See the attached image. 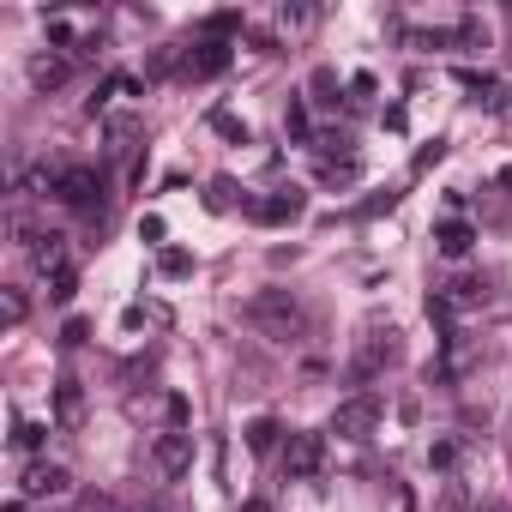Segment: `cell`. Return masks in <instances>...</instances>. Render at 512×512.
<instances>
[{"label":"cell","instance_id":"cell-1","mask_svg":"<svg viewBox=\"0 0 512 512\" xmlns=\"http://www.w3.org/2000/svg\"><path fill=\"white\" fill-rule=\"evenodd\" d=\"M398 350H404V344H398V326L374 314V320L362 326V338H356V356H350V380H356V386L380 380V374L398 362Z\"/></svg>","mask_w":512,"mask_h":512},{"label":"cell","instance_id":"cell-2","mask_svg":"<svg viewBox=\"0 0 512 512\" xmlns=\"http://www.w3.org/2000/svg\"><path fill=\"white\" fill-rule=\"evenodd\" d=\"M247 320L260 326L266 338H278V344H296L308 332V314H302V302L290 290H260V296L247 302Z\"/></svg>","mask_w":512,"mask_h":512},{"label":"cell","instance_id":"cell-3","mask_svg":"<svg viewBox=\"0 0 512 512\" xmlns=\"http://www.w3.org/2000/svg\"><path fill=\"white\" fill-rule=\"evenodd\" d=\"M61 205H73V211H85V217H97L103 211V175L91 169V163H67V169H55V187H49Z\"/></svg>","mask_w":512,"mask_h":512},{"label":"cell","instance_id":"cell-4","mask_svg":"<svg viewBox=\"0 0 512 512\" xmlns=\"http://www.w3.org/2000/svg\"><path fill=\"white\" fill-rule=\"evenodd\" d=\"M374 428H380V398H344L338 410H332V434L338 440H374Z\"/></svg>","mask_w":512,"mask_h":512},{"label":"cell","instance_id":"cell-5","mask_svg":"<svg viewBox=\"0 0 512 512\" xmlns=\"http://www.w3.org/2000/svg\"><path fill=\"white\" fill-rule=\"evenodd\" d=\"M284 470H290L296 482H314V476L326 470V434H290V440H284Z\"/></svg>","mask_w":512,"mask_h":512},{"label":"cell","instance_id":"cell-6","mask_svg":"<svg viewBox=\"0 0 512 512\" xmlns=\"http://www.w3.org/2000/svg\"><path fill=\"white\" fill-rule=\"evenodd\" d=\"M151 464H157V476L163 482H181L187 470H193V434H157V446H151Z\"/></svg>","mask_w":512,"mask_h":512},{"label":"cell","instance_id":"cell-7","mask_svg":"<svg viewBox=\"0 0 512 512\" xmlns=\"http://www.w3.org/2000/svg\"><path fill=\"white\" fill-rule=\"evenodd\" d=\"M308 211V193L302 187H278V193H266V199H253V223H266V229H284V223H296Z\"/></svg>","mask_w":512,"mask_h":512},{"label":"cell","instance_id":"cell-8","mask_svg":"<svg viewBox=\"0 0 512 512\" xmlns=\"http://www.w3.org/2000/svg\"><path fill=\"white\" fill-rule=\"evenodd\" d=\"M19 494H25V500H55V494H73V470H67V464H25Z\"/></svg>","mask_w":512,"mask_h":512},{"label":"cell","instance_id":"cell-9","mask_svg":"<svg viewBox=\"0 0 512 512\" xmlns=\"http://www.w3.org/2000/svg\"><path fill=\"white\" fill-rule=\"evenodd\" d=\"M229 61H235V55H229V43L199 37V43L181 55V73H187V79H217V73H229Z\"/></svg>","mask_w":512,"mask_h":512},{"label":"cell","instance_id":"cell-10","mask_svg":"<svg viewBox=\"0 0 512 512\" xmlns=\"http://www.w3.org/2000/svg\"><path fill=\"white\" fill-rule=\"evenodd\" d=\"M434 247L446 253V260H464V253L476 247V229L464 217H446V223H434Z\"/></svg>","mask_w":512,"mask_h":512},{"label":"cell","instance_id":"cell-11","mask_svg":"<svg viewBox=\"0 0 512 512\" xmlns=\"http://www.w3.org/2000/svg\"><path fill=\"white\" fill-rule=\"evenodd\" d=\"M55 422L61 428H79L85 422V386L67 374V380H55Z\"/></svg>","mask_w":512,"mask_h":512},{"label":"cell","instance_id":"cell-12","mask_svg":"<svg viewBox=\"0 0 512 512\" xmlns=\"http://www.w3.org/2000/svg\"><path fill=\"white\" fill-rule=\"evenodd\" d=\"M67 79H73V61H67V55H37V61H31V85H37V91H61Z\"/></svg>","mask_w":512,"mask_h":512},{"label":"cell","instance_id":"cell-13","mask_svg":"<svg viewBox=\"0 0 512 512\" xmlns=\"http://www.w3.org/2000/svg\"><path fill=\"white\" fill-rule=\"evenodd\" d=\"M278 434H284V428H278L272 416H253V422H247V452H272Z\"/></svg>","mask_w":512,"mask_h":512},{"label":"cell","instance_id":"cell-14","mask_svg":"<svg viewBox=\"0 0 512 512\" xmlns=\"http://www.w3.org/2000/svg\"><path fill=\"white\" fill-rule=\"evenodd\" d=\"M115 97H139V79H133V73H109L103 91L91 97V109H103V103H115Z\"/></svg>","mask_w":512,"mask_h":512},{"label":"cell","instance_id":"cell-15","mask_svg":"<svg viewBox=\"0 0 512 512\" xmlns=\"http://www.w3.org/2000/svg\"><path fill=\"white\" fill-rule=\"evenodd\" d=\"M482 296H488L482 278H458V284H446V308H476Z\"/></svg>","mask_w":512,"mask_h":512},{"label":"cell","instance_id":"cell-16","mask_svg":"<svg viewBox=\"0 0 512 512\" xmlns=\"http://www.w3.org/2000/svg\"><path fill=\"white\" fill-rule=\"evenodd\" d=\"M43 440H49V428H43V422H31V416H19V422H13V446H19V452H43Z\"/></svg>","mask_w":512,"mask_h":512},{"label":"cell","instance_id":"cell-17","mask_svg":"<svg viewBox=\"0 0 512 512\" xmlns=\"http://www.w3.org/2000/svg\"><path fill=\"white\" fill-rule=\"evenodd\" d=\"M157 272H163V278H187V272H193V253H187V247H163V253H157Z\"/></svg>","mask_w":512,"mask_h":512},{"label":"cell","instance_id":"cell-18","mask_svg":"<svg viewBox=\"0 0 512 512\" xmlns=\"http://www.w3.org/2000/svg\"><path fill=\"white\" fill-rule=\"evenodd\" d=\"M73 290H79V266L67 260L61 272H49V302H73Z\"/></svg>","mask_w":512,"mask_h":512},{"label":"cell","instance_id":"cell-19","mask_svg":"<svg viewBox=\"0 0 512 512\" xmlns=\"http://www.w3.org/2000/svg\"><path fill=\"white\" fill-rule=\"evenodd\" d=\"M241 25H247L241 13H211V19H205V37H211V43H223V37H235Z\"/></svg>","mask_w":512,"mask_h":512},{"label":"cell","instance_id":"cell-20","mask_svg":"<svg viewBox=\"0 0 512 512\" xmlns=\"http://www.w3.org/2000/svg\"><path fill=\"white\" fill-rule=\"evenodd\" d=\"M470 91H476L482 109H500V103H506V85H500V79H470Z\"/></svg>","mask_w":512,"mask_h":512},{"label":"cell","instance_id":"cell-21","mask_svg":"<svg viewBox=\"0 0 512 512\" xmlns=\"http://www.w3.org/2000/svg\"><path fill=\"white\" fill-rule=\"evenodd\" d=\"M205 205H211V211H229V205H235V181H229V175H217V181L205 187Z\"/></svg>","mask_w":512,"mask_h":512},{"label":"cell","instance_id":"cell-22","mask_svg":"<svg viewBox=\"0 0 512 512\" xmlns=\"http://www.w3.org/2000/svg\"><path fill=\"white\" fill-rule=\"evenodd\" d=\"M332 91H338V79H332V67H320V73H314V103H320V109H338Z\"/></svg>","mask_w":512,"mask_h":512},{"label":"cell","instance_id":"cell-23","mask_svg":"<svg viewBox=\"0 0 512 512\" xmlns=\"http://www.w3.org/2000/svg\"><path fill=\"white\" fill-rule=\"evenodd\" d=\"M211 127H217L223 139H241V145H247V121H235L229 109H217V115H211Z\"/></svg>","mask_w":512,"mask_h":512},{"label":"cell","instance_id":"cell-24","mask_svg":"<svg viewBox=\"0 0 512 512\" xmlns=\"http://www.w3.org/2000/svg\"><path fill=\"white\" fill-rule=\"evenodd\" d=\"M25 314H31L25 290H7V326H25Z\"/></svg>","mask_w":512,"mask_h":512},{"label":"cell","instance_id":"cell-25","mask_svg":"<svg viewBox=\"0 0 512 512\" xmlns=\"http://www.w3.org/2000/svg\"><path fill=\"white\" fill-rule=\"evenodd\" d=\"M187 416H193V404L175 392V398H169V428H175V434H187Z\"/></svg>","mask_w":512,"mask_h":512},{"label":"cell","instance_id":"cell-26","mask_svg":"<svg viewBox=\"0 0 512 512\" xmlns=\"http://www.w3.org/2000/svg\"><path fill=\"white\" fill-rule=\"evenodd\" d=\"M284 127H290L296 139H308V133H314V127H308V109H302V103H290V115H284Z\"/></svg>","mask_w":512,"mask_h":512},{"label":"cell","instance_id":"cell-27","mask_svg":"<svg viewBox=\"0 0 512 512\" xmlns=\"http://www.w3.org/2000/svg\"><path fill=\"white\" fill-rule=\"evenodd\" d=\"M85 338H91V320H79V314H73V320L61 326V344H85Z\"/></svg>","mask_w":512,"mask_h":512},{"label":"cell","instance_id":"cell-28","mask_svg":"<svg viewBox=\"0 0 512 512\" xmlns=\"http://www.w3.org/2000/svg\"><path fill=\"white\" fill-rule=\"evenodd\" d=\"M440 157H446V145H440V139H434V145H428V151H416V169H428V163H440Z\"/></svg>","mask_w":512,"mask_h":512},{"label":"cell","instance_id":"cell-29","mask_svg":"<svg viewBox=\"0 0 512 512\" xmlns=\"http://www.w3.org/2000/svg\"><path fill=\"white\" fill-rule=\"evenodd\" d=\"M139 235H145V241L157 247V241H163V217H145V223H139Z\"/></svg>","mask_w":512,"mask_h":512},{"label":"cell","instance_id":"cell-30","mask_svg":"<svg viewBox=\"0 0 512 512\" xmlns=\"http://www.w3.org/2000/svg\"><path fill=\"white\" fill-rule=\"evenodd\" d=\"M241 512H272V500H241Z\"/></svg>","mask_w":512,"mask_h":512},{"label":"cell","instance_id":"cell-31","mask_svg":"<svg viewBox=\"0 0 512 512\" xmlns=\"http://www.w3.org/2000/svg\"><path fill=\"white\" fill-rule=\"evenodd\" d=\"M7 512H25V500H7Z\"/></svg>","mask_w":512,"mask_h":512}]
</instances>
